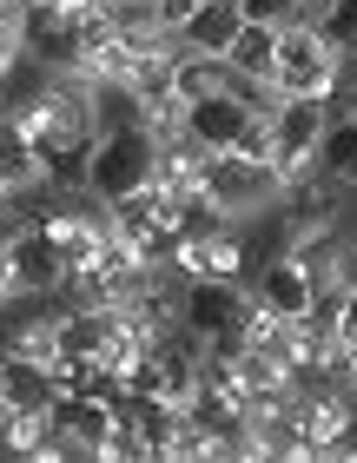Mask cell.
Returning a JSON list of instances; mask_svg holds the SVG:
<instances>
[{
  "label": "cell",
  "instance_id": "1",
  "mask_svg": "<svg viewBox=\"0 0 357 463\" xmlns=\"http://www.w3.org/2000/svg\"><path fill=\"white\" fill-rule=\"evenodd\" d=\"M278 193H285L278 165H251L239 153H212V165H205V199H212L225 219H258V213L278 205Z\"/></svg>",
  "mask_w": 357,
  "mask_h": 463
},
{
  "label": "cell",
  "instance_id": "2",
  "mask_svg": "<svg viewBox=\"0 0 357 463\" xmlns=\"http://www.w3.org/2000/svg\"><path fill=\"white\" fill-rule=\"evenodd\" d=\"M139 185H153V139L139 133H99L93 139V165H87V193L99 199H126L139 193Z\"/></svg>",
  "mask_w": 357,
  "mask_h": 463
},
{
  "label": "cell",
  "instance_id": "3",
  "mask_svg": "<svg viewBox=\"0 0 357 463\" xmlns=\"http://www.w3.org/2000/svg\"><path fill=\"white\" fill-rule=\"evenodd\" d=\"M271 133H278V173L298 179V173H318V146L331 133V99H285L271 113Z\"/></svg>",
  "mask_w": 357,
  "mask_h": 463
},
{
  "label": "cell",
  "instance_id": "4",
  "mask_svg": "<svg viewBox=\"0 0 357 463\" xmlns=\"http://www.w3.org/2000/svg\"><path fill=\"white\" fill-rule=\"evenodd\" d=\"M311 285H318V279H311V265L291 245L271 251L265 265H251V279H245V291L265 311H278V318H305V311H311Z\"/></svg>",
  "mask_w": 357,
  "mask_h": 463
},
{
  "label": "cell",
  "instance_id": "5",
  "mask_svg": "<svg viewBox=\"0 0 357 463\" xmlns=\"http://www.w3.org/2000/svg\"><path fill=\"white\" fill-rule=\"evenodd\" d=\"M14 271H20V291L27 298H53L60 285H67V259H60V245L47 232H27V239H14Z\"/></svg>",
  "mask_w": 357,
  "mask_h": 463
},
{
  "label": "cell",
  "instance_id": "6",
  "mask_svg": "<svg viewBox=\"0 0 357 463\" xmlns=\"http://www.w3.org/2000/svg\"><path fill=\"white\" fill-rule=\"evenodd\" d=\"M239 27H245V14H239V0H205V7L185 20V47L193 53H212V60H225L232 53V40H239Z\"/></svg>",
  "mask_w": 357,
  "mask_h": 463
},
{
  "label": "cell",
  "instance_id": "7",
  "mask_svg": "<svg viewBox=\"0 0 357 463\" xmlns=\"http://www.w3.org/2000/svg\"><path fill=\"white\" fill-rule=\"evenodd\" d=\"M331 60H338V53H331L324 47V33H318V20H285V27H278V73H271V80H291V73H318V67H331Z\"/></svg>",
  "mask_w": 357,
  "mask_h": 463
},
{
  "label": "cell",
  "instance_id": "8",
  "mask_svg": "<svg viewBox=\"0 0 357 463\" xmlns=\"http://www.w3.org/2000/svg\"><path fill=\"white\" fill-rule=\"evenodd\" d=\"M185 126L212 146V153H232V139H239V126H245V107L232 93H212V99H193V113H185Z\"/></svg>",
  "mask_w": 357,
  "mask_h": 463
},
{
  "label": "cell",
  "instance_id": "9",
  "mask_svg": "<svg viewBox=\"0 0 357 463\" xmlns=\"http://www.w3.org/2000/svg\"><path fill=\"white\" fill-rule=\"evenodd\" d=\"M225 67L232 73H251V80H271L278 73V27H265V20H245L232 53H225Z\"/></svg>",
  "mask_w": 357,
  "mask_h": 463
},
{
  "label": "cell",
  "instance_id": "10",
  "mask_svg": "<svg viewBox=\"0 0 357 463\" xmlns=\"http://www.w3.org/2000/svg\"><path fill=\"white\" fill-rule=\"evenodd\" d=\"M40 185H47V159L7 126L0 133V193H40Z\"/></svg>",
  "mask_w": 357,
  "mask_h": 463
},
{
  "label": "cell",
  "instance_id": "11",
  "mask_svg": "<svg viewBox=\"0 0 357 463\" xmlns=\"http://www.w3.org/2000/svg\"><path fill=\"white\" fill-rule=\"evenodd\" d=\"M318 173L338 185H357V126L351 119H331V133L318 146Z\"/></svg>",
  "mask_w": 357,
  "mask_h": 463
},
{
  "label": "cell",
  "instance_id": "12",
  "mask_svg": "<svg viewBox=\"0 0 357 463\" xmlns=\"http://www.w3.org/2000/svg\"><path fill=\"white\" fill-rule=\"evenodd\" d=\"M225 80H232V67L212 60V53H185V60H179V99H185V107H193V99L225 93Z\"/></svg>",
  "mask_w": 357,
  "mask_h": 463
},
{
  "label": "cell",
  "instance_id": "13",
  "mask_svg": "<svg viewBox=\"0 0 357 463\" xmlns=\"http://www.w3.org/2000/svg\"><path fill=\"white\" fill-rule=\"evenodd\" d=\"M232 153H239V159H251V165H271V159H278V133H271V113H245L239 139H232Z\"/></svg>",
  "mask_w": 357,
  "mask_h": 463
},
{
  "label": "cell",
  "instance_id": "14",
  "mask_svg": "<svg viewBox=\"0 0 357 463\" xmlns=\"http://www.w3.org/2000/svg\"><path fill=\"white\" fill-rule=\"evenodd\" d=\"M239 14L245 20H265V27H285V20H298V0H239Z\"/></svg>",
  "mask_w": 357,
  "mask_h": 463
},
{
  "label": "cell",
  "instance_id": "15",
  "mask_svg": "<svg viewBox=\"0 0 357 463\" xmlns=\"http://www.w3.org/2000/svg\"><path fill=\"white\" fill-rule=\"evenodd\" d=\"M20 298V271H14V251H0V311Z\"/></svg>",
  "mask_w": 357,
  "mask_h": 463
},
{
  "label": "cell",
  "instance_id": "16",
  "mask_svg": "<svg viewBox=\"0 0 357 463\" xmlns=\"http://www.w3.org/2000/svg\"><path fill=\"white\" fill-rule=\"evenodd\" d=\"M331 119H351L357 126V87H344L338 99H331Z\"/></svg>",
  "mask_w": 357,
  "mask_h": 463
},
{
  "label": "cell",
  "instance_id": "17",
  "mask_svg": "<svg viewBox=\"0 0 357 463\" xmlns=\"http://www.w3.org/2000/svg\"><path fill=\"white\" fill-rule=\"evenodd\" d=\"M324 7H331V0H298V14H311V20H318Z\"/></svg>",
  "mask_w": 357,
  "mask_h": 463
}]
</instances>
